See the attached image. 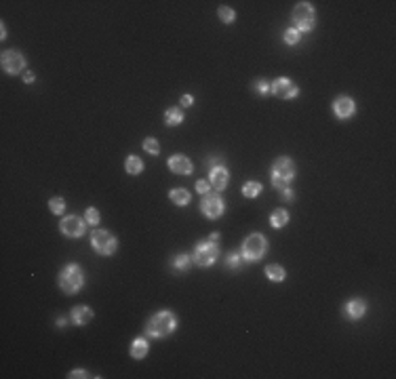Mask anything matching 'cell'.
<instances>
[{"instance_id": "obj_1", "label": "cell", "mask_w": 396, "mask_h": 379, "mask_svg": "<svg viewBox=\"0 0 396 379\" xmlns=\"http://www.w3.org/2000/svg\"><path fill=\"white\" fill-rule=\"evenodd\" d=\"M177 329V316L173 312L164 310V312H156L148 318L146 322V335L152 339H160V337H169V335Z\"/></svg>"}, {"instance_id": "obj_2", "label": "cell", "mask_w": 396, "mask_h": 379, "mask_svg": "<svg viewBox=\"0 0 396 379\" xmlns=\"http://www.w3.org/2000/svg\"><path fill=\"white\" fill-rule=\"evenodd\" d=\"M57 283L66 295H74L84 287V272L78 263H68V266L59 272Z\"/></svg>"}, {"instance_id": "obj_3", "label": "cell", "mask_w": 396, "mask_h": 379, "mask_svg": "<svg viewBox=\"0 0 396 379\" xmlns=\"http://www.w3.org/2000/svg\"><path fill=\"white\" fill-rule=\"evenodd\" d=\"M291 21H293V30H297L299 34H302V32H312L314 23H316L314 6L310 2H299L293 8V13H291Z\"/></svg>"}, {"instance_id": "obj_4", "label": "cell", "mask_w": 396, "mask_h": 379, "mask_svg": "<svg viewBox=\"0 0 396 379\" xmlns=\"http://www.w3.org/2000/svg\"><path fill=\"white\" fill-rule=\"evenodd\" d=\"M266 253H268V240H266V236H261V234H251L247 240L242 242V249H240L242 259L251 261V263L259 261Z\"/></svg>"}, {"instance_id": "obj_5", "label": "cell", "mask_w": 396, "mask_h": 379, "mask_svg": "<svg viewBox=\"0 0 396 379\" xmlns=\"http://www.w3.org/2000/svg\"><path fill=\"white\" fill-rule=\"evenodd\" d=\"M217 257H219V246L213 240H205V242L196 244L194 255H192V259H194L196 266H200V268L213 266V263L217 261Z\"/></svg>"}, {"instance_id": "obj_6", "label": "cell", "mask_w": 396, "mask_h": 379, "mask_svg": "<svg viewBox=\"0 0 396 379\" xmlns=\"http://www.w3.org/2000/svg\"><path fill=\"white\" fill-rule=\"evenodd\" d=\"M91 246L95 251H97L99 255H114L116 253V249H118V240H116V236H112L108 230H95L93 234H91Z\"/></svg>"}, {"instance_id": "obj_7", "label": "cell", "mask_w": 396, "mask_h": 379, "mask_svg": "<svg viewBox=\"0 0 396 379\" xmlns=\"http://www.w3.org/2000/svg\"><path fill=\"white\" fill-rule=\"evenodd\" d=\"M86 226H89L86 219L78 217V215H68L59 222V232L68 238H80L86 232Z\"/></svg>"}, {"instance_id": "obj_8", "label": "cell", "mask_w": 396, "mask_h": 379, "mask_svg": "<svg viewBox=\"0 0 396 379\" xmlns=\"http://www.w3.org/2000/svg\"><path fill=\"white\" fill-rule=\"evenodd\" d=\"M200 211L202 215L209 217V219H217L224 215V198L219 196V192H209L202 196L200 202Z\"/></svg>"}, {"instance_id": "obj_9", "label": "cell", "mask_w": 396, "mask_h": 379, "mask_svg": "<svg viewBox=\"0 0 396 379\" xmlns=\"http://www.w3.org/2000/svg\"><path fill=\"white\" fill-rule=\"evenodd\" d=\"M270 93H274L278 99H295L299 95V86L291 78H276V80L270 84Z\"/></svg>"}, {"instance_id": "obj_10", "label": "cell", "mask_w": 396, "mask_h": 379, "mask_svg": "<svg viewBox=\"0 0 396 379\" xmlns=\"http://www.w3.org/2000/svg\"><path fill=\"white\" fill-rule=\"evenodd\" d=\"M272 175H274V177H278V179H283V181H287V183L293 181L295 175H297L295 162L291 160V158H287V156L276 158L274 164H272Z\"/></svg>"}, {"instance_id": "obj_11", "label": "cell", "mask_w": 396, "mask_h": 379, "mask_svg": "<svg viewBox=\"0 0 396 379\" xmlns=\"http://www.w3.org/2000/svg\"><path fill=\"white\" fill-rule=\"evenodd\" d=\"M0 64H2V70L6 74H19V72H23V68H25V59H23V55L19 51H4L2 53V59H0Z\"/></svg>"}, {"instance_id": "obj_12", "label": "cell", "mask_w": 396, "mask_h": 379, "mask_svg": "<svg viewBox=\"0 0 396 379\" xmlns=\"http://www.w3.org/2000/svg\"><path fill=\"white\" fill-rule=\"evenodd\" d=\"M333 112H335L337 118L346 120V118H350V116H354L356 103H354V99H352V97L341 95V97H337V99H335V103H333Z\"/></svg>"}, {"instance_id": "obj_13", "label": "cell", "mask_w": 396, "mask_h": 379, "mask_svg": "<svg viewBox=\"0 0 396 379\" xmlns=\"http://www.w3.org/2000/svg\"><path fill=\"white\" fill-rule=\"evenodd\" d=\"M228 181H230V175H228L226 166H213V169H209V183L215 192H222L228 186Z\"/></svg>"}, {"instance_id": "obj_14", "label": "cell", "mask_w": 396, "mask_h": 379, "mask_svg": "<svg viewBox=\"0 0 396 379\" xmlns=\"http://www.w3.org/2000/svg\"><path fill=\"white\" fill-rule=\"evenodd\" d=\"M169 169H171V173H175V175H190L192 173V160L188 156H183V154H173L171 158H169Z\"/></svg>"}, {"instance_id": "obj_15", "label": "cell", "mask_w": 396, "mask_h": 379, "mask_svg": "<svg viewBox=\"0 0 396 379\" xmlns=\"http://www.w3.org/2000/svg\"><path fill=\"white\" fill-rule=\"evenodd\" d=\"M344 312L350 320H360L367 314V302L360 297L350 299V302H346V305H344Z\"/></svg>"}, {"instance_id": "obj_16", "label": "cell", "mask_w": 396, "mask_h": 379, "mask_svg": "<svg viewBox=\"0 0 396 379\" xmlns=\"http://www.w3.org/2000/svg\"><path fill=\"white\" fill-rule=\"evenodd\" d=\"M70 318H72V322L78 324V327H84V324H89L93 320V310L89 305H76V307H72V312H70Z\"/></svg>"}, {"instance_id": "obj_17", "label": "cell", "mask_w": 396, "mask_h": 379, "mask_svg": "<svg viewBox=\"0 0 396 379\" xmlns=\"http://www.w3.org/2000/svg\"><path fill=\"white\" fill-rule=\"evenodd\" d=\"M148 350H150V346H148L146 337H137L133 343H131V356H133L135 360H142L148 354Z\"/></svg>"}, {"instance_id": "obj_18", "label": "cell", "mask_w": 396, "mask_h": 379, "mask_svg": "<svg viewBox=\"0 0 396 379\" xmlns=\"http://www.w3.org/2000/svg\"><path fill=\"white\" fill-rule=\"evenodd\" d=\"M169 198H171V202H175L177 207H186L192 196H190V192H188L186 188H173V190L169 192Z\"/></svg>"}, {"instance_id": "obj_19", "label": "cell", "mask_w": 396, "mask_h": 379, "mask_svg": "<svg viewBox=\"0 0 396 379\" xmlns=\"http://www.w3.org/2000/svg\"><path fill=\"white\" fill-rule=\"evenodd\" d=\"M289 224V213L285 209H276L274 213L270 215V226L274 227V230H280V227H285Z\"/></svg>"}, {"instance_id": "obj_20", "label": "cell", "mask_w": 396, "mask_h": 379, "mask_svg": "<svg viewBox=\"0 0 396 379\" xmlns=\"http://www.w3.org/2000/svg\"><path fill=\"white\" fill-rule=\"evenodd\" d=\"M266 276L270 280H274V283H283L287 272H285L283 266H278V263H270V266H266Z\"/></svg>"}, {"instance_id": "obj_21", "label": "cell", "mask_w": 396, "mask_h": 379, "mask_svg": "<svg viewBox=\"0 0 396 379\" xmlns=\"http://www.w3.org/2000/svg\"><path fill=\"white\" fill-rule=\"evenodd\" d=\"M164 122H166V127L181 125V122H183V112L179 108H169V110L164 112Z\"/></svg>"}, {"instance_id": "obj_22", "label": "cell", "mask_w": 396, "mask_h": 379, "mask_svg": "<svg viewBox=\"0 0 396 379\" xmlns=\"http://www.w3.org/2000/svg\"><path fill=\"white\" fill-rule=\"evenodd\" d=\"M125 169H127V173L129 175H139L144 171V162H142V158H137V156H129L127 158V162H125Z\"/></svg>"}, {"instance_id": "obj_23", "label": "cell", "mask_w": 396, "mask_h": 379, "mask_svg": "<svg viewBox=\"0 0 396 379\" xmlns=\"http://www.w3.org/2000/svg\"><path fill=\"white\" fill-rule=\"evenodd\" d=\"M261 190H263V186H261L259 181H247V183L242 186V194H244L247 198H257L259 194H261Z\"/></svg>"}, {"instance_id": "obj_24", "label": "cell", "mask_w": 396, "mask_h": 379, "mask_svg": "<svg viewBox=\"0 0 396 379\" xmlns=\"http://www.w3.org/2000/svg\"><path fill=\"white\" fill-rule=\"evenodd\" d=\"M142 146H144V150H146L150 156H158V154H160V144H158L154 137H146Z\"/></svg>"}, {"instance_id": "obj_25", "label": "cell", "mask_w": 396, "mask_h": 379, "mask_svg": "<svg viewBox=\"0 0 396 379\" xmlns=\"http://www.w3.org/2000/svg\"><path fill=\"white\" fill-rule=\"evenodd\" d=\"M217 15H219V19H222L224 23H234V19H236V13L232 11L230 6H219Z\"/></svg>"}, {"instance_id": "obj_26", "label": "cell", "mask_w": 396, "mask_h": 379, "mask_svg": "<svg viewBox=\"0 0 396 379\" xmlns=\"http://www.w3.org/2000/svg\"><path fill=\"white\" fill-rule=\"evenodd\" d=\"M171 266L179 272H186L190 268V255H177V257L171 261Z\"/></svg>"}, {"instance_id": "obj_27", "label": "cell", "mask_w": 396, "mask_h": 379, "mask_svg": "<svg viewBox=\"0 0 396 379\" xmlns=\"http://www.w3.org/2000/svg\"><path fill=\"white\" fill-rule=\"evenodd\" d=\"M49 207H51V211H53L55 215H64V211H66V200L61 198V196H55V198L49 200Z\"/></svg>"}, {"instance_id": "obj_28", "label": "cell", "mask_w": 396, "mask_h": 379, "mask_svg": "<svg viewBox=\"0 0 396 379\" xmlns=\"http://www.w3.org/2000/svg\"><path fill=\"white\" fill-rule=\"evenodd\" d=\"M84 219H86V224H89V226H97V224L101 222V215H99L97 209L89 207V209L84 211Z\"/></svg>"}, {"instance_id": "obj_29", "label": "cell", "mask_w": 396, "mask_h": 379, "mask_svg": "<svg viewBox=\"0 0 396 379\" xmlns=\"http://www.w3.org/2000/svg\"><path fill=\"white\" fill-rule=\"evenodd\" d=\"M299 38H302V34H299L297 30H293V28H289V30H285V34H283V40L287 42V45H297L299 42Z\"/></svg>"}, {"instance_id": "obj_30", "label": "cell", "mask_w": 396, "mask_h": 379, "mask_svg": "<svg viewBox=\"0 0 396 379\" xmlns=\"http://www.w3.org/2000/svg\"><path fill=\"white\" fill-rule=\"evenodd\" d=\"M240 259H242V255H240V253H230V255L226 257V268L238 270V268H240Z\"/></svg>"}, {"instance_id": "obj_31", "label": "cell", "mask_w": 396, "mask_h": 379, "mask_svg": "<svg viewBox=\"0 0 396 379\" xmlns=\"http://www.w3.org/2000/svg\"><path fill=\"white\" fill-rule=\"evenodd\" d=\"M211 190H213V188H211L209 181H205V179H198V181H196V192L202 194V196H205V194H209Z\"/></svg>"}, {"instance_id": "obj_32", "label": "cell", "mask_w": 396, "mask_h": 379, "mask_svg": "<svg viewBox=\"0 0 396 379\" xmlns=\"http://www.w3.org/2000/svg\"><path fill=\"white\" fill-rule=\"evenodd\" d=\"M255 89H257V93H259V95H268V93H270V82H266V80H257V82H255Z\"/></svg>"}, {"instance_id": "obj_33", "label": "cell", "mask_w": 396, "mask_h": 379, "mask_svg": "<svg viewBox=\"0 0 396 379\" xmlns=\"http://www.w3.org/2000/svg\"><path fill=\"white\" fill-rule=\"evenodd\" d=\"M68 377L70 379H76V377H97V375H91L89 371H84V369H74V371H70Z\"/></svg>"}, {"instance_id": "obj_34", "label": "cell", "mask_w": 396, "mask_h": 379, "mask_svg": "<svg viewBox=\"0 0 396 379\" xmlns=\"http://www.w3.org/2000/svg\"><path fill=\"white\" fill-rule=\"evenodd\" d=\"M192 103H194V99H192V95H183V97H181V105H183V108H190Z\"/></svg>"}, {"instance_id": "obj_35", "label": "cell", "mask_w": 396, "mask_h": 379, "mask_svg": "<svg viewBox=\"0 0 396 379\" xmlns=\"http://www.w3.org/2000/svg\"><path fill=\"white\" fill-rule=\"evenodd\" d=\"M34 80H36L34 72H25V74H23V82H25V84H30V82H34Z\"/></svg>"}, {"instance_id": "obj_36", "label": "cell", "mask_w": 396, "mask_h": 379, "mask_svg": "<svg viewBox=\"0 0 396 379\" xmlns=\"http://www.w3.org/2000/svg\"><path fill=\"white\" fill-rule=\"evenodd\" d=\"M283 196H285V200H287V202H291V200H293V190H291V188L283 190Z\"/></svg>"}, {"instance_id": "obj_37", "label": "cell", "mask_w": 396, "mask_h": 379, "mask_svg": "<svg viewBox=\"0 0 396 379\" xmlns=\"http://www.w3.org/2000/svg\"><path fill=\"white\" fill-rule=\"evenodd\" d=\"M0 36H2V40H6V25L2 23V28H0Z\"/></svg>"}, {"instance_id": "obj_38", "label": "cell", "mask_w": 396, "mask_h": 379, "mask_svg": "<svg viewBox=\"0 0 396 379\" xmlns=\"http://www.w3.org/2000/svg\"><path fill=\"white\" fill-rule=\"evenodd\" d=\"M57 327H66V318H57Z\"/></svg>"}]
</instances>
